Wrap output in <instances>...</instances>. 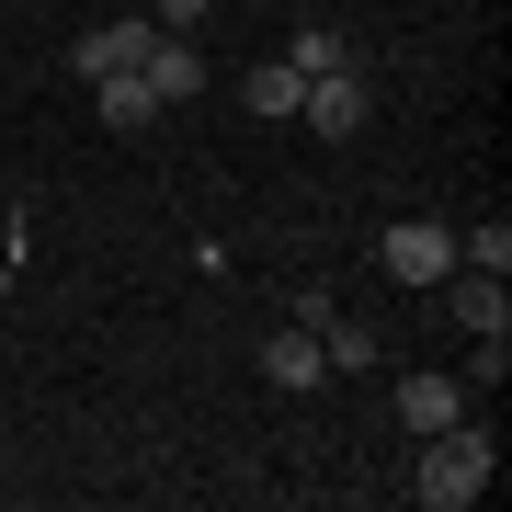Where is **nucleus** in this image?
<instances>
[{"label": "nucleus", "instance_id": "1", "mask_svg": "<svg viewBox=\"0 0 512 512\" xmlns=\"http://www.w3.org/2000/svg\"><path fill=\"white\" fill-rule=\"evenodd\" d=\"M501 478V444H490V421H444V433H421V478L410 490L433 501V512H467L478 490Z\"/></svg>", "mask_w": 512, "mask_h": 512}, {"label": "nucleus", "instance_id": "2", "mask_svg": "<svg viewBox=\"0 0 512 512\" xmlns=\"http://www.w3.org/2000/svg\"><path fill=\"white\" fill-rule=\"evenodd\" d=\"M365 114H376V80H365V57H353V69H319L308 92H296V126H308V137H353Z\"/></svg>", "mask_w": 512, "mask_h": 512}, {"label": "nucleus", "instance_id": "3", "mask_svg": "<svg viewBox=\"0 0 512 512\" xmlns=\"http://www.w3.org/2000/svg\"><path fill=\"white\" fill-rule=\"evenodd\" d=\"M387 274H399V285H444V274H456V228H444V217H399V228H387Z\"/></svg>", "mask_w": 512, "mask_h": 512}, {"label": "nucleus", "instance_id": "4", "mask_svg": "<svg viewBox=\"0 0 512 512\" xmlns=\"http://www.w3.org/2000/svg\"><path fill=\"white\" fill-rule=\"evenodd\" d=\"M137 80L160 92V114H171V103H194V92H205V57H194V35H148Z\"/></svg>", "mask_w": 512, "mask_h": 512}, {"label": "nucleus", "instance_id": "5", "mask_svg": "<svg viewBox=\"0 0 512 512\" xmlns=\"http://www.w3.org/2000/svg\"><path fill=\"white\" fill-rule=\"evenodd\" d=\"M148 35H160V23H92V35L69 46V69H80V80H114V69L148 57Z\"/></svg>", "mask_w": 512, "mask_h": 512}, {"label": "nucleus", "instance_id": "6", "mask_svg": "<svg viewBox=\"0 0 512 512\" xmlns=\"http://www.w3.org/2000/svg\"><path fill=\"white\" fill-rule=\"evenodd\" d=\"M262 376H274V387H319V376H330L319 330H308V319H296V330H274V342H262Z\"/></svg>", "mask_w": 512, "mask_h": 512}, {"label": "nucleus", "instance_id": "7", "mask_svg": "<svg viewBox=\"0 0 512 512\" xmlns=\"http://www.w3.org/2000/svg\"><path fill=\"white\" fill-rule=\"evenodd\" d=\"M399 421H410V433H444V421H467V376H410V387H399Z\"/></svg>", "mask_w": 512, "mask_h": 512}, {"label": "nucleus", "instance_id": "8", "mask_svg": "<svg viewBox=\"0 0 512 512\" xmlns=\"http://www.w3.org/2000/svg\"><path fill=\"white\" fill-rule=\"evenodd\" d=\"M92 114H103V126H148V114H160V92H148L137 69H114V80H92Z\"/></svg>", "mask_w": 512, "mask_h": 512}, {"label": "nucleus", "instance_id": "9", "mask_svg": "<svg viewBox=\"0 0 512 512\" xmlns=\"http://www.w3.org/2000/svg\"><path fill=\"white\" fill-rule=\"evenodd\" d=\"M456 262H467V274H512V217H478V228H456Z\"/></svg>", "mask_w": 512, "mask_h": 512}, {"label": "nucleus", "instance_id": "10", "mask_svg": "<svg viewBox=\"0 0 512 512\" xmlns=\"http://www.w3.org/2000/svg\"><path fill=\"white\" fill-rule=\"evenodd\" d=\"M444 308H456L467 330H512V296H501V274H467L456 296H444Z\"/></svg>", "mask_w": 512, "mask_h": 512}, {"label": "nucleus", "instance_id": "11", "mask_svg": "<svg viewBox=\"0 0 512 512\" xmlns=\"http://www.w3.org/2000/svg\"><path fill=\"white\" fill-rule=\"evenodd\" d=\"M285 69H296V80H319V69H353V46L330 35V23H296V46H285Z\"/></svg>", "mask_w": 512, "mask_h": 512}, {"label": "nucleus", "instance_id": "12", "mask_svg": "<svg viewBox=\"0 0 512 512\" xmlns=\"http://www.w3.org/2000/svg\"><path fill=\"white\" fill-rule=\"evenodd\" d=\"M296 92H308V80H296L285 57H274V69H251V80H239V103H251V114H296Z\"/></svg>", "mask_w": 512, "mask_h": 512}, {"label": "nucleus", "instance_id": "13", "mask_svg": "<svg viewBox=\"0 0 512 512\" xmlns=\"http://www.w3.org/2000/svg\"><path fill=\"white\" fill-rule=\"evenodd\" d=\"M319 353L330 365H376V319H319Z\"/></svg>", "mask_w": 512, "mask_h": 512}, {"label": "nucleus", "instance_id": "14", "mask_svg": "<svg viewBox=\"0 0 512 512\" xmlns=\"http://www.w3.org/2000/svg\"><path fill=\"white\" fill-rule=\"evenodd\" d=\"M205 12H217V0H160V12H148V23H160V35H194Z\"/></svg>", "mask_w": 512, "mask_h": 512}]
</instances>
